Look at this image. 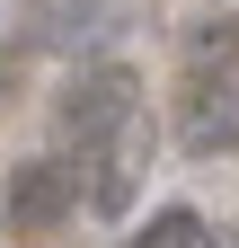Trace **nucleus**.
Here are the masks:
<instances>
[{
	"mask_svg": "<svg viewBox=\"0 0 239 248\" xmlns=\"http://www.w3.org/2000/svg\"><path fill=\"white\" fill-rule=\"evenodd\" d=\"M204 248H239V239H230V231H204Z\"/></svg>",
	"mask_w": 239,
	"mask_h": 248,
	"instance_id": "obj_7",
	"label": "nucleus"
},
{
	"mask_svg": "<svg viewBox=\"0 0 239 248\" xmlns=\"http://www.w3.org/2000/svg\"><path fill=\"white\" fill-rule=\"evenodd\" d=\"M80 213V169L71 160H18L9 169V186H0V222H9L18 239H45V231H62Z\"/></svg>",
	"mask_w": 239,
	"mask_h": 248,
	"instance_id": "obj_2",
	"label": "nucleus"
},
{
	"mask_svg": "<svg viewBox=\"0 0 239 248\" xmlns=\"http://www.w3.org/2000/svg\"><path fill=\"white\" fill-rule=\"evenodd\" d=\"M177 142H186V160H222L239 151V80H204L186 115H177Z\"/></svg>",
	"mask_w": 239,
	"mask_h": 248,
	"instance_id": "obj_3",
	"label": "nucleus"
},
{
	"mask_svg": "<svg viewBox=\"0 0 239 248\" xmlns=\"http://www.w3.org/2000/svg\"><path fill=\"white\" fill-rule=\"evenodd\" d=\"M133 195H142V124L124 142H106L98 160H89V186H80L89 213H133Z\"/></svg>",
	"mask_w": 239,
	"mask_h": 248,
	"instance_id": "obj_4",
	"label": "nucleus"
},
{
	"mask_svg": "<svg viewBox=\"0 0 239 248\" xmlns=\"http://www.w3.org/2000/svg\"><path fill=\"white\" fill-rule=\"evenodd\" d=\"M133 124H142V71L133 62H89V71L62 80V98H53V142L80 151V160H98Z\"/></svg>",
	"mask_w": 239,
	"mask_h": 248,
	"instance_id": "obj_1",
	"label": "nucleus"
},
{
	"mask_svg": "<svg viewBox=\"0 0 239 248\" xmlns=\"http://www.w3.org/2000/svg\"><path fill=\"white\" fill-rule=\"evenodd\" d=\"M133 248H204V213H186V204H168V213H151V231H142Z\"/></svg>",
	"mask_w": 239,
	"mask_h": 248,
	"instance_id": "obj_5",
	"label": "nucleus"
},
{
	"mask_svg": "<svg viewBox=\"0 0 239 248\" xmlns=\"http://www.w3.org/2000/svg\"><path fill=\"white\" fill-rule=\"evenodd\" d=\"M186 53H195V62H213V53L230 62V53H239V18H195V27H186Z\"/></svg>",
	"mask_w": 239,
	"mask_h": 248,
	"instance_id": "obj_6",
	"label": "nucleus"
}]
</instances>
